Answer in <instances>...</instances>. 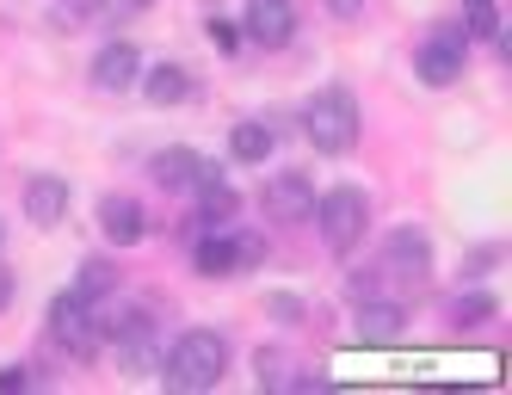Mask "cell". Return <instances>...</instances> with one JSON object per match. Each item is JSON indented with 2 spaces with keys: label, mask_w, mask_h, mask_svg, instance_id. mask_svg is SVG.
Wrapping results in <instances>:
<instances>
[{
  "label": "cell",
  "mask_w": 512,
  "mask_h": 395,
  "mask_svg": "<svg viewBox=\"0 0 512 395\" xmlns=\"http://www.w3.org/2000/svg\"><path fill=\"white\" fill-rule=\"evenodd\" d=\"M173 389H210L216 377L229 371V340L216 334V328H192V334H179L167 352H161V365H155Z\"/></svg>",
  "instance_id": "cell-1"
},
{
  "label": "cell",
  "mask_w": 512,
  "mask_h": 395,
  "mask_svg": "<svg viewBox=\"0 0 512 395\" xmlns=\"http://www.w3.org/2000/svg\"><path fill=\"white\" fill-rule=\"evenodd\" d=\"M383 266H389V272H414V278H420V272L432 266V241H426L420 229H395V235H389V247H383Z\"/></svg>",
  "instance_id": "cell-13"
},
{
  "label": "cell",
  "mask_w": 512,
  "mask_h": 395,
  "mask_svg": "<svg viewBox=\"0 0 512 395\" xmlns=\"http://www.w3.org/2000/svg\"><path fill=\"white\" fill-rule=\"evenodd\" d=\"M303 136L315 142L321 155H346L358 142V99L346 87H321L309 99V112H303Z\"/></svg>",
  "instance_id": "cell-2"
},
{
  "label": "cell",
  "mask_w": 512,
  "mask_h": 395,
  "mask_svg": "<svg viewBox=\"0 0 512 395\" xmlns=\"http://www.w3.org/2000/svg\"><path fill=\"white\" fill-rule=\"evenodd\" d=\"M463 31L457 25H445V31H432V38L414 50V68H420V81L426 87H451L457 75H463Z\"/></svg>",
  "instance_id": "cell-5"
},
{
  "label": "cell",
  "mask_w": 512,
  "mask_h": 395,
  "mask_svg": "<svg viewBox=\"0 0 512 395\" xmlns=\"http://www.w3.org/2000/svg\"><path fill=\"white\" fill-rule=\"evenodd\" d=\"M7 303H13V272L0 266V309H7Z\"/></svg>",
  "instance_id": "cell-26"
},
{
  "label": "cell",
  "mask_w": 512,
  "mask_h": 395,
  "mask_svg": "<svg viewBox=\"0 0 512 395\" xmlns=\"http://www.w3.org/2000/svg\"><path fill=\"white\" fill-rule=\"evenodd\" d=\"M235 204H241V198L223 186V173H210L204 186H198V217H204V223H229V217H235Z\"/></svg>",
  "instance_id": "cell-18"
},
{
  "label": "cell",
  "mask_w": 512,
  "mask_h": 395,
  "mask_svg": "<svg viewBox=\"0 0 512 395\" xmlns=\"http://www.w3.org/2000/svg\"><path fill=\"white\" fill-rule=\"evenodd\" d=\"M25 383H31L25 365H0V389H25Z\"/></svg>",
  "instance_id": "cell-24"
},
{
  "label": "cell",
  "mask_w": 512,
  "mask_h": 395,
  "mask_svg": "<svg viewBox=\"0 0 512 395\" xmlns=\"http://www.w3.org/2000/svg\"><path fill=\"white\" fill-rule=\"evenodd\" d=\"M247 38L266 50H284L297 38V7L290 0H247Z\"/></svg>",
  "instance_id": "cell-8"
},
{
  "label": "cell",
  "mask_w": 512,
  "mask_h": 395,
  "mask_svg": "<svg viewBox=\"0 0 512 395\" xmlns=\"http://www.w3.org/2000/svg\"><path fill=\"white\" fill-rule=\"evenodd\" d=\"M272 142H278V136H272V124L241 118V124L229 130V155H235V161H247V167H260V161L272 155Z\"/></svg>",
  "instance_id": "cell-16"
},
{
  "label": "cell",
  "mask_w": 512,
  "mask_h": 395,
  "mask_svg": "<svg viewBox=\"0 0 512 395\" xmlns=\"http://www.w3.org/2000/svg\"><path fill=\"white\" fill-rule=\"evenodd\" d=\"M315 223L327 235V247L334 254H352V247L364 241V223H371V198H364V186H334L315 198Z\"/></svg>",
  "instance_id": "cell-3"
},
{
  "label": "cell",
  "mask_w": 512,
  "mask_h": 395,
  "mask_svg": "<svg viewBox=\"0 0 512 395\" xmlns=\"http://www.w3.org/2000/svg\"><path fill=\"white\" fill-rule=\"evenodd\" d=\"M142 93H149V105H186L192 99V75L179 62H161V68L142 75Z\"/></svg>",
  "instance_id": "cell-14"
},
{
  "label": "cell",
  "mask_w": 512,
  "mask_h": 395,
  "mask_svg": "<svg viewBox=\"0 0 512 395\" xmlns=\"http://www.w3.org/2000/svg\"><path fill=\"white\" fill-rule=\"evenodd\" d=\"M192 266H198L204 278L235 272V235H204V241H198V254H192Z\"/></svg>",
  "instance_id": "cell-17"
},
{
  "label": "cell",
  "mask_w": 512,
  "mask_h": 395,
  "mask_svg": "<svg viewBox=\"0 0 512 395\" xmlns=\"http://www.w3.org/2000/svg\"><path fill=\"white\" fill-rule=\"evenodd\" d=\"M463 7H469V31H463V38H494V31H500L494 0H463Z\"/></svg>",
  "instance_id": "cell-20"
},
{
  "label": "cell",
  "mask_w": 512,
  "mask_h": 395,
  "mask_svg": "<svg viewBox=\"0 0 512 395\" xmlns=\"http://www.w3.org/2000/svg\"><path fill=\"white\" fill-rule=\"evenodd\" d=\"M0 235H7V229H0Z\"/></svg>",
  "instance_id": "cell-27"
},
{
  "label": "cell",
  "mask_w": 512,
  "mask_h": 395,
  "mask_svg": "<svg viewBox=\"0 0 512 395\" xmlns=\"http://www.w3.org/2000/svg\"><path fill=\"white\" fill-rule=\"evenodd\" d=\"M401 328H408V309H401L395 297H364L358 303V334H364V346H395Z\"/></svg>",
  "instance_id": "cell-10"
},
{
  "label": "cell",
  "mask_w": 512,
  "mask_h": 395,
  "mask_svg": "<svg viewBox=\"0 0 512 395\" xmlns=\"http://www.w3.org/2000/svg\"><path fill=\"white\" fill-rule=\"evenodd\" d=\"M50 346L56 352H75V358H87L93 346H99V328H93V303L81 297V291H62L56 303H50Z\"/></svg>",
  "instance_id": "cell-4"
},
{
  "label": "cell",
  "mask_w": 512,
  "mask_h": 395,
  "mask_svg": "<svg viewBox=\"0 0 512 395\" xmlns=\"http://www.w3.org/2000/svg\"><path fill=\"white\" fill-rule=\"evenodd\" d=\"M112 340H118V365L124 371H155L161 365V334H155V321L149 315H118V328H112Z\"/></svg>",
  "instance_id": "cell-7"
},
{
  "label": "cell",
  "mask_w": 512,
  "mask_h": 395,
  "mask_svg": "<svg viewBox=\"0 0 512 395\" xmlns=\"http://www.w3.org/2000/svg\"><path fill=\"white\" fill-rule=\"evenodd\" d=\"M210 44L223 50V56H235V50H241V25H229V19H210Z\"/></svg>",
  "instance_id": "cell-22"
},
{
  "label": "cell",
  "mask_w": 512,
  "mask_h": 395,
  "mask_svg": "<svg viewBox=\"0 0 512 395\" xmlns=\"http://www.w3.org/2000/svg\"><path fill=\"white\" fill-rule=\"evenodd\" d=\"M75 291H81V297L93 303L99 291H112V272H105V266H87V272H81V284H75Z\"/></svg>",
  "instance_id": "cell-23"
},
{
  "label": "cell",
  "mask_w": 512,
  "mask_h": 395,
  "mask_svg": "<svg viewBox=\"0 0 512 395\" xmlns=\"http://www.w3.org/2000/svg\"><path fill=\"white\" fill-rule=\"evenodd\" d=\"M260 260H266V241H260V235H235V272L260 266Z\"/></svg>",
  "instance_id": "cell-21"
},
{
  "label": "cell",
  "mask_w": 512,
  "mask_h": 395,
  "mask_svg": "<svg viewBox=\"0 0 512 395\" xmlns=\"http://www.w3.org/2000/svg\"><path fill=\"white\" fill-rule=\"evenodd\" d=\"M136 75H142V50L124 44V38H118V44H105V50L93 56V87H99V93H124Z\"/></svg>",
  "instance_id": "cell-11"
},
{
  "label": "cell",
  "mask_w": 512,
  "mask_h": 395,
  "mask_svg": "<svg viewBox=\"0 0 512 395\" xmlns=\"http://www.w3.org/2000/svg\"><path fill=\"white\" fill-rule=\"evenodd\" d=\"M25 217L38 223V229H56L68 217V179H56V173L25 179Z\"/></svg>",
  "instance_id": "cell-12"
},
{
  "label": "cell",
  "mask_w": 512,
  "mask_h": 395,
  "mask_svg": "<svg viewBox=\"0 0 512 395\" xmlns=\"http://www.w3.org/2000/svg\"><path fill=\"white\" fill-rule=\"evenodd\" d=\"M149 173H155V186H167V192H198L216 167H210L198 149H167V155H155Z\"/></svg>",
  "instance_id": "cell-9"
},
{
  "label": "cell",
  "mask_w": 512,
  "mask_h": 395,
  "mask_svg": "<svg viewBox=\"0 0 512 395\" xmlns=\"http://www.w3.org/2000/svg\"><path fill=\"white\" fill-rule=\"evenodd\" d=\"M99 229H105V241H118V247L142 241V210H136V198H105L99 204Z\"/></svg>",
  "instance_id": "cell-15"
},
{
  "label": "cell",
  "mask_w": 512,
  "mask_h": 395,
  "mask_svg": "<svg viewBox=\"0 0 512 395\" xmlns=\"http://www.w3.org/2000/svg\"><path fill=\"white\" fill-rule=\"evenodd\" d=\"M451 321H457V328H482V321H494V297L469 291L463 303H451Z\"/></svg>",
  "instance_id": "cell-19"
},
{
  "label": "cell",
  "mask_w": 512,
  "mask_h": 395,
  "mask_svg": "<svg viewBox=\"0 0 512 395\" xmlns=\"http://www.w3.org/2000/svg\"><path fill=\"white\" fill-rule=\"evenodd\" d=\"M260 204H266V217H272V223L297 229V223H309V217H315V186H309L303 173H278V179H266Z\"/></svg>",
  "instance_id": "cell-6"
},
{
  "label": "cell",
  "mask_w": 512,
  "mask_h": 395,
  "mask_svg": "<svg viewBox=\"0 0 512 395\" xmlns=\"http://www.w3.org/2000/svg\"><path fill=\"white\" fill-rule=\"evenodd\" d=\"M327 13H334V19H358L364 0H327Z\"/></svg>",
  "instance_id": "cell-25"
},
{
  "label": "cell",
  "mask_w": 512,
  "mask_h": 395,
  "mask_svg": "<svg viewBox=\"0 0 512 395\" xmlns=\"http://www.w3.org/2000/svg\"><path fill=\"white\" fill-rule=\"evenodd\" d=\"M81 7H87V0H81Z\"/></svg>",
  "instance_id": "cell-28"
}]
</instances>
